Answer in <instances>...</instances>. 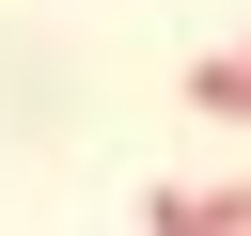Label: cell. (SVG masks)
Returning a JSON list of instances; mask_svg holds the SVG:
<instances>
[{
	"label": "cell",
	"instance_id": "7a4b0ae2",
	"mask_svg": "<svg viewBox=\"0 0 251 236\" xmlns=\"http://www.w3.org/2000/svg\"><path fill=\"white\" fill-rule=\"evenodd\" d=\"M141 236H220V220H204V189H157V205H141Z\"/></svg>",
	"mask_w": 251,
	"mask_h": 236
},
{
	"label": "cell",
	"instance_id": "3957f363",
	"mask_svg": "<svg viewBox=\"0 0 251 236\" xmlns=\"http://www.w3.org/2000/svg\"><path fill=\"white\" fill-rule=\"evenodd\" d=\"M204 220H220V236H251V173H220V189H204Z\"/></svg>",
	"mask_w": 251,
	"mask_h": 236
},
{
	"label": "cell",
	"instance_id": "6da1fadb",
	"mask_svg": "<svg viewBox=\"0 0 251 236\" xmlns=\"http://www.w3.org/2000/svg\"><path fill=\"white\" fill-rule=\"evenodd\" d=\"M188 110H220V126H251V47H204V63H188Z\"/></svg>",
	"mask_w": 251,
	"mask_h": 236
}]
</instances>
